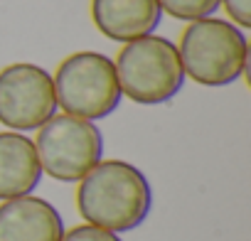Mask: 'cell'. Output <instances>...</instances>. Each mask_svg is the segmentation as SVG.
<instances>
[{
	"label": "cell",
	"instance_id": "3",
	"mask_svg": "<svg viewBox=\"0 0 251 241\" xmlns=\"http://www.w3.org/2000/svg\"><path fill=\"white\" fill-rule=\"evenodd\" d=\"M121 94L141 106H158L180 94L185 84L177 45L160 35L126 42L116 57Z\"/></svg>",
	"mask_w": 251,
	"mask_h": 241
},
{
	"label": "cell",
	"instance_id": "8",
	"mask_svg": "<svg viewBox=\"0 0 251 241\" xmlns=\"http://www.w3.org/2000/svg\"><path fill=\"white\" fill-rule=\"evenodd\" d=\"M163 10L158 0H91V20L96 30L113 42H133L153 35Z\"/></svg>",
	"mask_w": 251,
	"mask_h": 241
},
{
	"label": "cell",
	"instance_id": "10",
	"mask_svg": "<svg viewBox=\"0 0 251 241\" xmlns=\"http://www.w3.org/2000/svg\"><path fill=\"white\" fill-rule=\"evenodd\" d=\"M158 3H160V10H165L175 20L195 23L202 18H212L217 8L222 5V0H158Z\"/></svg>",
	"mask_w": 251,
	"mask_h": 241
},
{
	"label": "cell",
	"instance_id": "11",
	"mask_svg": "<svg viewBox=\"0 0 251 241\" xmlns=\"http://www.w3.org/2000/svg\"><path fill=\"white\" fill-rule=\"evenodd\" d=\"M62 241H121V239H118V234L106 231V229H101V226L81 224V226H74V229L64 231Z\"/></svg>",
	"mask_w": 251,
	"mask_h": 241
},
{
	"label": "cell",
	"instance_id": "4",
	"mask_svg": "<svg viewBox=\"0 0 251 241\" xmlns=\"http://www.w3.org/2000/svg\"><path fill=\"white\" fill-rule=\"evenodd\" d=\"M57 106L76 118L99 120L111 116L121 103V86L116 64L99 52L69 54L54 74Z\"/></svg>",
	"mask_w": 251,
	"mask_h": 241
},
{
	"label": "cell",
	"instance_id": "6",
	"mask_svg": "<svg viewBox=\"0 0 251 241\" xmlns=\"http://www.w3.org/2000/svg\"><path fill=\"white\" fill-rule=\"evenodd\" d=\"M57 111L52 74L37 64L18 62L0 69V123L15 133L45 126Z\"/></svg>",
	"mask_w": 251,
	"mask_h": 241
},
{
	"label": "cell",
	"instance_id": "1",
	"mask_svg": "<svg viewBox=\"0 0 251 241\" xmlns=\"http://www.w3.org/2000/svg\"><path fill=\"white\" fill-rule=\"evenodd\" d=\"M76 209L86 224L121 234L138 229L153 209L148 177L126 160H101L79 180Z\"/></svg>",
	"mask_w": 251,
	"mask_h": 241
},
{
	"label": "cell",
	"instance_id": "12",
	"mask_svg": "<svg viewBox=\"0 0 251 241\" xmlns=\"http://www.w3.org/2000/svg\"><path fill=\"white\" fill-rule=\"evenodd\" d=\"M222 5L236 27H251V0H222Z\"/></svg>",
	"mask_w": 251,
	"mask_h": 241
},
{
	"label": "cell",
	"instance_id": "7",
	"mask_svg": "<svg viewBox=\"0 0 251 241\" xmlns=\"http://www.w3.org/2000/svg\"><path fill=\"white\" fill-rule=\"evenodd\" d=\"M64 221L42 197H15L0 204V241H62Z\"/></svg>",
	"mask_w": 251,
	"mask_h": 241
},
{
	"label": "cell",
	"instance_id": "9",
	"mask_svg": "<svg viewBox=\"0 0 251 241\" xmlns=\"http://www.w3.org/2000/svg\"><path fill=\"white\" fill-rule=\"evenodd\" d=\"M42 180L35 143L15 131L0 133V199L30 194Z\"/></svg>",
	"mask_w": 251,
	"mask_h": 241
},
{
	"label": "cell",
	"instance_id": "5",
	"mask_svg": "<svg viewBox=\"0 0 251 241\" xmlns=\"http://www.w3.org/2000/svg\"><path fill=\"white\" fill-rule=\"evenodd\" d=\"M35 150L42 172H47L52 180L79 182L101 163L103 138L94 120L62 113L52 116L45 126H40Z\"/></svg>",
	"mask_w": 251,
	"mask_h": 241
},
{
	"label": "cell",
	"instance_id": "2",
	"mask_svg": "<svg viewBox=\"0 0 251 241\" xmlns=\"http://www.w3.org/2000/svg\"><path fill=\"white\" fill-rule=\"evenodd\" d=\"M177 54L185 76L202 86H229L246 69L249 42L241 27L219 18H202L185 27Z\"/></svg>",
	"mask_w": 251,
	"mask_h": 241
}]
</instances>
